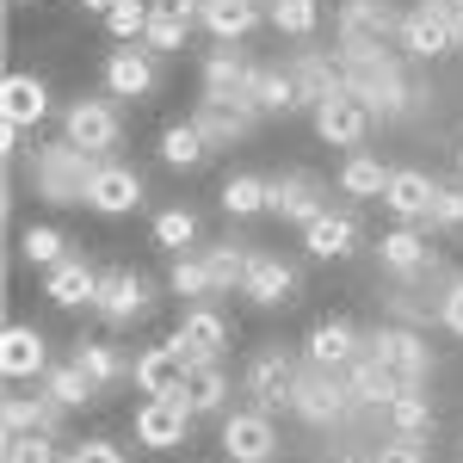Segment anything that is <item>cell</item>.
Returning <instances> with one entry per match:
<instances>
[{
	"label": "cell",
	"mask_w": 463,
	"mask_h": 463,
	"mask_svg": "<svg viewBox=\"0 0 463 463\" xmlns=\"http://www.w3.org/2000/svg\"><path fill=\"white\" fill-rule=\"evenodd\" d=\"M340 74L358 106H371V118H402L414 106V87L390 50H340Z\"/></svg>",
	"instance_id": "cell-1"
},
{
	"label": "cell",
	"mask_w": 463,
	"mask_h": 463,
	"mask_svg": "<svg viewBox=\"0 0 463 463\" xmlns=\"http://www.w3.org/2000/svg\"><path fill=\"white\" fill-rule=\"evenodd\" d=\"M99 161H106V155L69 143V137H62V143H37L32 148L37 198H50V204H87V185L99 174Z\"/></svg>",
	"instance_id": "cell-2"
},
{
	"label": "cell",
	"mask_w": 463,
	"mask_h": 463,
	"mask_svg": "<svg viewBox=\"0 0 463 463\" xmlns=\"http://www.w3.org/2000/svg\"><path fill=\"white\" fill-rule=\"evenodd\" d=\"M290 414H297L303 427H316V432L346 427L358 414L353 390H346V371H321V364L303 358V377H297V390H290Z\"/></svg>",
	"instance_id": "cell-3"
},
{
	"label": "cell",
	"mask_w": 463,
	"mask_h": 463,
	"mask_svg": "<svg viewBox=\"0 0 463 463\" xmlns=\"http://www.w3.org/2000/svg\"><path fill=\"white\" fill-rule=\"evenodd\" d=\"M297 377H303V364H297L285 346H260V353L248 358V371H241V395H248L253 408L279 414V408H290V390H297Z\"/></svg>",
	"instance_id": "cell-4"
},
{
	"label": "cell",
	"mask_w": 463,
	"mask_h": 463,
	"mask_svg": "<svg viewBox=\"0 0 463 463\" xmlns=\"http://www.w3.org/2000/svg\"><path fill=\"white\" fill-rule=\"evenodd\" d=\"M390 37H402L395 0H340V19H334V43L340 50H383Z\"/></svg>",
	"instance_id": "cell-5"
},
{
	"label": "cell",
	"mask_w": 463,
	"mask_h": 463,
	"mask_svg": "<svg viewBox=\"0 0 463 463\" xmlns=\"http://www.w3.org/2000/svg\"><path fill=\"white\" fill-rule=\"evenodd\" d=\"M371 358H383L402 383H432V346L408 327V321H383L377 334H364Z\"/></svg>",
	"instance_id": "cell-6"
},
{
	"label": "cell",
	"mask_w": 463,
	"mask_h": 463,
	"mask_svg": "<svg viewBox=\"0 0 463 463\" xmlns=\"http://www.w3.org/2000/svg\"><path fill=\"white\" fill-rule=\"evenodd\" d=\"M222 451L235 463H272L279 458V427H272V414L266 408H235V414H222Z\"/></svg>",
	"instance_id": "cell-7"
},
{
	"label": "cell",
	"mask_w": 463,
	"mask_h": 463,
	"mask_svg": "<svg viewBox=\"0 0 463 463\" xmlns=\"http://www.w3.org/2000/svg\"><path fill=\"white\" fill-rule=\"evenodd\" d=\"M148 303H155V290H148L143 272H130V266H118L99 279V303H93V316L106 321V327H130V321L148 316Z\"/></svg>",
	"instance_id": "cell-8"
},
{
	"label": "cell",
	"mask_w": 463,
	"mask_h": 463,
	"mask_svg": "<svg viewBox=\"0 0 463 463\" xmlns=\"http://www.w3.org/2000/svg\"><path fill=\"white\" fill-rule=\"evenodd\" d=\"M402 50L408 56H420V62H432V56H451L458 50V19L445 13V6H414V13H402Z\"/></svg>",
	"instance_id": "cell-9"
},
{
	"label": "cell",
	"mask_w": 463,
	"mask_h": 463,
	"mask_svg": "<svg viewBox=\"0 0 463 463\" xmlns=\"http://www.w3.org/2000/svg\"><path fill=\"white\" fill-rule=\"evenodd\" d=\"M198 414L179 402V395H148L143 408H137V445H148V451H174V445H185V427H192Z\"/></svg>",
	"instance_id": "cell-10"
},
{
	"label": "cell",
	"mask_w": 463,
	"mask_h": 463,
	"mask_svg": "<svg viewBox=\"0 0 463 463\" xmlns=\"http://www.w3.org/2000/svg\"><path fill=\"white\" fill-rule=\"evenodd\" d=\"M377 260L390 266L402 285H420V279H432L439 272V253L427 248V235L414 229V222H402V229H390L383 241H377Z\"/></svg>",
	"instance_id": "cell-11"
},
{
	"label": "cell",
	"mask_w": 463,
	"mask_h": 463,
	"mask_svg": "<svg viewBox=\"0 0 463 463\" xmlns=\"http://www.w3.org/2000/svg\"><path fill=\"white\" fill-rule=\"evenodd\" d=\"M167 340H174L192 364H204V358H222V346H229V321L216 316L211 303H185V316H179V327L167 334Z\"/></svg>",
	"instance_id": "cell-12"
},
{
	"label": "cell",
	"mask_w": 463,
	"mask_h": 463,
	"mask_svg": "<svg viewBox=\"0 0 463 463\" xmlns=\"http://www.w3.org/2000/svg\"><path fill=\"white\" fill-rule=\"evenodd\" d=\"M290 80H297V99L316 111L321 99L346 93V74H340V50H297L290 56Z\"/></svg>",
	"instance_id": "cell-13"
},
{
	"label": "cell",
	"mask_w": 463,
	"mask_h": 463,
	"mask_svg": "<svg viewBox=\"0 0 463 463\" xmlns=\"http://www.w3.org/2000/svg\"><path fill=\"white\" fill-rule=\"evenodd\" d=\"M62 137L80 143V148H93V155H111L118 137H124V124H118V111H111L106 99H74V106L62 111Z\"/></svg>",
	"instance_id": "cell-14"
},
{
	"label": "cell",
	"mask_w": 463,
	"mask_h": 463,
	"mask_svg": "<svg viewBox=\"0 0 463 463\" xmlns=\"http://www.w3.org/2000/svg\"><path fill=\"white\" fill-rule=\"evenodd\" d=\"M0 371H6V383H32V377L50 371V340L37 334L32 321H13L0 334Z\"/></svg>",
	"instance_id": "cell-15"
},
{
	"label": "cell",
	"mask_w": 463,
	"mask_h": 463,
	"mask_svg": "<svg viewBox=\"0 0 463 463\" xmlns=\"http://www.w3.org/2000/svg\"><path fill=\"white\" fill-rule=\"evenodd\" d=\"M143 204V174L137 167H124V161H99V174L87 185V211L99 216H124Z\"/></svg>",
	"instance_id": "cell-16"
},
{
	"label": "cell",
	"mask_w": 463,
	"mask_h": 463,
	"mask_svg": "<svg viewBox=\"0 0 463 463\" xmlns=\"http://www.w3.org/2000/svg\"><path fill=\"white\" fill-rule=\"evenodd\" d=\"M241 297L260 303V309L297 303V266L279 260V253H253V260H248V279H241Z\"/></svg>",
	"instance_id": "cell-17"
},
{
	"label": "cell",
	"mask_w": 463,
	"mask_h": 463,
	"mask_svg": "<svg viewBox=\"0 0 463 463\" xmlns=\"http://www.w3.org/2000/svg\"><path fill=\"white\" fill-rule=\"evenodd\" d=\"M316 137L334 148H358L371 137V106H358L353 93H334V99H321L316 106Z\"/></svg>",
	"instance_id": "cell-18"
},
{
	"label": "cell",
	"mask_w": 463,
	"mask_h": 463,
	"mask_svg": "<svg viewBox=\"0 0 463 463\" xmlns=\"http://www.w3.org/2000/svg\"><path fill=\"white\" fill-rule=\"evenodd\" d=\"M106 93L111 99H148L155 93V50L118 43L106 56Z\"/></svg>",
	"instance_id": "cell-19"
},
{
	"label": "cell",
	"mask_w": 463,
	"mask_h": 463,
	"mask_svg": "<svg viewBox=\"0 0 463 463\" xmlns=\"http://www.w3.org/2000/svg\"><path fill=\"white\" fill-rule=\"evenodd\" d=\"M358 353H364V334H358L353 321H316L309 340H303V358L321 364V371H346Z\"/></svg>",
	"instance_id": "cell-20"
},
{
	"label": "cell",
	"mask_w": 463,
	"mask_h": 463,
	"mask_svg": "<svg viewBox=\"0 0 463 463\" xmlns=\"http://www.w3.org/2000/svg\"><path fill=\"white\" fill-rule=\"evenodd\" d=\"M185 377H192V358L179 353L174 340H161L137 358V390L143 395H185Z\"/></svg>",
	"instance_id": "cell-21"
},
{
	"label": "cell",
	"mask_w": 463,
	"mask_h": 463,
	"mask_svg": "<svg viewBox=\"0 0 463 463\" xmlns=\"http://www.w3.org/2000/svg\"><path fill=\"white\" fill-rule=\"evenodd\" d=\"M192 124L204 130V143H211V148H229V143H241L253 124H260V111L241 106V99H198Z\"/></svg>",
	"instance_id": "cell-22"
},
{
	"label": "cell",
	"mask_w": 463,
	"mask_h": 463,
	"mask_svg": "<svg viewBox=\"0 0 463 463\" xmlns=\"http://www.w3.org/2000/svg\"><path fill=\"white\" fill-rule=\"evenodd\" d=\"M99 279L106 272H93L87 260H62V266H50V279H43V297L56 303V309H93L99 303Z\"/></svg>",
	"instance_id": "cell-23"
},
{
	"label": "cell",
	"mask_w": 463,
	"mask_h": 463,
	"mask_svg": "<svg viewBox=\"0 0 463 463\" xmlns=\"http://www.w3.org/2000/svg\"><path fill=\"white\" fill-rule=\"evenodd\" d=\"M303 248H309V260H346L358 248V216L327 204L316 222H303Z\"/></svg>",
	"instance_id": "cell-24"
},
{
	"label": "cell",
	"mask_w": 463,
	"mask_h": 463,
	"mask_svg": "<svg viewBox=\"0 0 463 463\" xmlns=\"http://www.w3.org/2000/svg\"><path fill=\"white\" fill-rule=\"evenodd\" d=\"M241 106H253L260 118H285V111H297L303 99H297V80H290V69L260 62V69L248 74V87H241Z\"/></svg>",
	"instance_id": "cell-25"
},
{
	"label": "cell",
	"mask_w": 463,
	"mask_h": 463,
	"mask_svg": "<svg viewBox=\"0 0 463 463\" xmlns=\"http://www.w3.org/2000/svg\"><path fill=\"white\" fill-rule=\"evenodd\" d=\"M432 192H439L432 174H420V167H395L390 185H383V204H390L402 222H432Z\"/></svg>",
	"instance_id": "cell-26"
},
{
	"label": "cell",
	"mask_w": 463,
	"mask_h": 463,
	"mask_svg": "<svg viewBox=\"0 0 463 463\" xmlns=\"http://www.w3.org/2000/svg\"><path fill=\"white\" fill-rule=\"evenodd\" d=\"M327 211V185L316 174H285L272 179V216H285V222H316Z\"/></svg>",
	"instance_id": "cell-27"
},
{
	"label": "cell",
	"mask_w": 463,
	"mask_h": 463,
	"mask_svg": "<svg viewBox=\"0 0 463 463\" xmlns=\"http://www.w3.org/2000/svg\"><path fill=\"white\" fill-rule=\"evenodd\" d=\"M346 390H353V408H390L395 390H402V377H395L383 358H371V346L346 364Z\"/></svg>",
	"instance_id": "cell-28"
},
{
	"label": "cell",
	"mask_w": 463,
	"mask_h": 463,
	"mask_svg": "<svg viewBox=\"0 0 463 463\" xmlns=\"http://www.w3.org/2000/svg\"><path fill=\"white\" fill-rule=\"evenodd\" d=\"M62 402L50 390H37V395H6L0 402V427L6 432H62Z\"/></svg>",
	"instance_id": "cell-29"
},
{
	"label": "cell",
	"mask_w": 463,
	"mask_h": 463,
	"mask_svg": "<svg viewBox=\"0 0 463 463\" xmlns=\"http://www.w3.org/2000/svg\"><path fill=\"white\" fill-rule=\"evenodd\" d=\"M0 118L19 124V130L43 124V118H50V87H43L37 74H6V87H0Z\"/></svg>",
	"instance_id": "cell-30"
},
{
	"label": "cell",
	"mask_w": 463,
	"mask_h": 463,
	"mask_svg": "<svg viewBox=\"0 0 463 463\" xmlns=\"http://www.w3.org/2000/svg\"><path fill=\"white\" fill-rule=\"evenodd\" d=\"M248 74H253V62L235 43H216L211 56H204V99H241Z\"/></svg>",
	"instance_id": "cell-31"
},
{
	"label": "cell",
	"mask_w": 463,
	"mask_h": 463,
	"mask_svg": "<svg viewBox=\"0 0 463 463\" xmlns=\"http://www.w3.org/2000/svg\"><path fill=\"white\" fill-rule=\"evenodd\" d=\"M192 414H222L229 408V371H222V358H204V364H192V377H185V395H179Z\"/></svg>",
	"instance_id": "cell-32"
},
{
	"label": "cell",
	"mask_w": 463,
	"mask_h": 463,
	"mask_svg": "<svg viewBox=\"0 0 463 463\" xmlns=\"http://www.w3.org/2000/svg\"><path fill=\"white\" fill-rule=\"evenodd\" d=\"M198 25H204L216 43H241V37L260 25V6H253V0H204Z\"/></svg>",
	"instance_id": "cell-33"
},
{
	"label": "cell",
	"mask_w": 463,
	"mask_h": 463,
	"mask_svg": "<svg viewBox=\"0 0 463 463\" xmlns=\"http://www.w3.org/2000/svg\"><path fill=\"white\" fill-rule=\"evenodd\" d=\"M74 358H80V371H87L99 390H118L124 377H137V364L118 353L111 340H74Z\"/></svg>",
	"instance_id": "cell-34"
},
{
	"label": "cell",
	"mask_w": 463,
	"mask_h": 463,
	"mask_svg": "<svg viewBox=\"0 0 463 463\" xmlns=\"http://www.w3.org/2000/svg\"><path fill=\"white\" fill-rule=\"evenodd\" d=\"M383 420H390V432H414V439H427V432H432L427 383H402V390H395V402L383 408Z\"/></svg>",
	"instance_id": "cell-35"
},
{
	"label": "cell",
	"mask_w": 463,
	"mask_h": 463,
	"mask_svg": "<svg viewBox=\"0 0 463 463\" xmlns=\"http://www.w3.org/2000/svg\"><path fill=\"white\" fill-rule=\"evenodd\" d=\"M43 390L56 395L62 408H93V402H99V383L80 371V358H62V364H50V371H43Z\"/></svg>",
	"instance_id": "cell-36"
},
{
	"label": "cell",
	"mask_w": 463,
	"mask_h": 463,
	"mask_svg": "<svg viewBox=\"0 0 463 463\" xmlns=\"http://www.w3.org/2000/svg\"><path fill=\"white\" fill-rule=\"evenodd\" d=\"M216 204L229 216H260V211H272V179H260V174H229L222 179V192H216Z\"/></svg>",
	"instance_id": "cell-37"
},
{
	"label": "cell",
	"mask_w": 463,
	"mask_h": 463,
	"mask_svg": "<svg viewBox=\"0 0 463 463\" xmlns=\"http://www.w3.org/2000/svg\"><path fill=\"white\" fill-rule=\"evenodd\" d=\"M390 174H395V167H383L377 155L358 148V155H346V167H340V192H346V198H383Z\"/></svg>",
	"instance_id": "cell-38"
},
{
	"label": "cell",
	"mask_w": 463,
	"mask_h": 463,
	"mask_svg": "<svg viewBox=\"0 0 463 463\" xmlns=\"http://www.w3.org/2000/svg\"><path fill=\"white\" fill-rule=\"evenodd\" d=\"M204 253V266H211V285H216V297L222 290H235L241 279H248V260H253V248H241V241H211V248H198Z\"/></svg>",
	"instance_id": "cell-39"
},
{
	"label": "cell",
	"mask_w": 463,
	"mask_h": 463,
	"mask_svg": "<svg viewBox=\"0 0 463 463\" xmlns=\"http://www.w3.org/2000/svg\"><path fill=\"white\" fill-rule=\"evenodd\" d=\"M167 290H174V297H185V303H211L216 285H211V266H204V253H174Z\"/></svg>",
	"instance_id": "cell-40"
},
{
	"label": "cell",
	"mask_w": 463,
	"mask_h": 463,
	"mask_svg": "<svg viewBox=\"0 0 463 463\" xmlns=\"http://www.w3.org/2000/svg\"><path fill=\"white\" fill-rule=\"evenodd\" d=\"M204 155H211V143H204V130H198L192 118L161 130V161H167V167H198Z\"/></svg>",
	"instance_id": "cell-41"
},
{
	"label": "cell",
	"mask_w": 463,
	"mask_h": 463,
	"mask_svg": "<svg viewBox=\"0 0 463 463\" xmlns=\"http://www.w3.org/2000/svg\"><path fill=\"white\" fill-rule=\"evenodd\" d=\"M155 241L167 253H192V241H198V216L185 211V204H174V211L155 216Z\"/></svg>",
	"instance_id": "cell-42"
},
{
	"label": "cell",
	"mask_w": 463,
	"mask_h": 463,
	"mask_svg": "<svg viewBox=\"0 0 463 463\" xmlns=\"http://www.w3.org/2000/svg\"><path fill=\"white\" fill-rule=\"evenodd\" d=\"M148 13H155V0H118V6L106 13V32L118 37V43H143Z\"/></svg>",
	"instance_id": "cell-43"
},
{
	"label": "cell",
	"mask_w": 463,
	"mask_h": 463,
	"mask_svg": "<svg viewBox=\"0 0 463 463\" xmlns=\"http://www.w3.org/2000/svg\"><path fill=\"white\" fill-rule=\"evenodd\" d=\"M266 19H272L285 37H316L321 6H316V0H272V13H266Z\"/></svg>",
	"instance_id": "cell-44"
},
{
	"label": "cell",
	"mask_w": 463,
	"mask_h": 463,
	"mask_svg": "<svg viewBox=\"0 0 463 463\" xmlns=\"http://www.w3.org/2000/svg\"><path fill=\"white\" fill-rule=\"evenodd\" d=\"M62 248H69L62 229H25V235H19V253H25L32 266H62V260H69Z\"/></svg>",
	"instance_id": "cell-45"
},
{
	"label": "cell",
	"mask_w": 463,
	"mask_h": 463,
	"mask_svg": "<svg viewBox=\"0 0 463 463\" xmlns=\"http://www.w3.org/2000/svg\"><path fill=\"white\" fill-rule=\"evenodd\" d=\"M6 463H56V432H6Z\"/></svg>",
	"instance_id": "cell-46"
},
{
	"label": "cell",
	"mask_w": 463,
	"mask_h": 463,
	"mask_svg": "<svg viewBox=\"0 0 463 463\" xmlns=\"http://www.w3.org/2000/svg\"><path fill=\"white\" fill-rule=\"evenodd\" d=\"M432 222H439V229H463V174L439 179V192H432Z\"/></svg>",
	"instance_id": "cell-47"
},
{
	"label": "cell",
	"mask_w": 463,
	"mask_h": 463,
	"mask_svg": "<svg viewBox=\"0 0 463 463\" xmlns=\"http://www.w3.org/2000/svg\"><path fill=\"white\" fill-rule=\"evenodd\" d=\"M377 463H427V439H414V432H390V439L377 445Z\"/></svg>",
	"instance_id": "cell-48"
},
{
	"label": "cell",
	"mask_w": 463,
	"mask_h": 463,
	"mask_svg": "<svg viewBox=\"0 0 463 463\" xmlns=\"http://www.w3.org/2000/svg\"><path fill=\"white\" fill-rule=\"evenodd\" d=\"M62 463H124V451H118L111 439H80V445H74Z\"/></svg>",
	"instance_id": "cell-49"
},
{
	"label": "cell",
	"mask_w": 463,
	"mask_h": 463,
	"mask_svg": "<svg viewBox=\"0 0 463 463\" xmlns=\"http://www.w3.org/2000/svg\"><path fill=\"white\" fill-rule=\"evenodd\" d=\"M439 327H451V334L463 340V279H451L445 297H439Z\"/></svg>",
	"instance_id": "cell-50"
},
{
	"label": "cell",
	"mask_w": 463,
	"mask_h": 463,
	"mask_svg": "<svg viewBox=\"0 0 463 463\" xmlns=\"http://www.w3.org/2000/svg\"><path fill=\"white\" fill-rule=\"evenodd\" d=\"M321 463H377V445L346 439V445H327V458H321Z\"/></svg>",
	"instance_id": "cell-51"
},
{
	"label": "cell",
	"mask_w": 463,
	"mask_h": 463,
	"mask_svg": "<svg viewBox=\"0 0 463 463\" xmlns=\"http://www.w3.org/2000/svg\"><path fill=\"white\" fill-rule=\"evenodd\" d=\"M80 6H87V13H99V19H106L111 6H118V0H80Z\"/></svg>",
	"instance_id": "cell-52"
},
{
	"label": "cell",
	"mask_w": 463,
	"mask_h": 463,
	"mask_svg": "<svg viewBox=\"0 0 463 463\" xmlns=\"http://www.w3.org/2000/svg\"><path fill=\"white\" fill-rule=\"evenodd\" d=\"M427 6H445L451 19H463V0H427Z\"/></svg>",
	"instance_id": "cell-53"
},
{
	"label": "cell",
	"mask_w": 463,
	"mask_h": 463,
	"mask_svg": "<svg viewBox=\"0 0 463 463\" xmlns=\"http://www.w3.org/2000/svg\"><path fill=\"white\" fill-rule=\"evenodd\" d=\"M458 50H463V19H458Z\"/></svg>",
	"instance_id": "cell-54"
},
{
	"label": "cell",
	"mask_w": 463,
	"mask_h": 463,
	"mask_svg": "<svg viewBox=\"0 0 463 463\" xmlns=\"http://www.w3.org/2000/svg\"><path fill=\"white\" fill-rule=\"evenodd\" d=\"M458 174H463V148H458Z\"/></svg>",
	"instance_id": "cell-55"
},
{
	"label": "cell",
	"mask_w": 463,
	"mask_h": 463,
	"mask_svg": "<svg viewBox=\"0 0 463 463\" xmlns=\"http://www.w3.org/2000/svg\"><path fill=\"white\" fill-rule=\"evenodd\" d=\"M155 6H174V0H155Z\"/></svg>",
	"instance_id": "cell-56"
}]
</instances>
